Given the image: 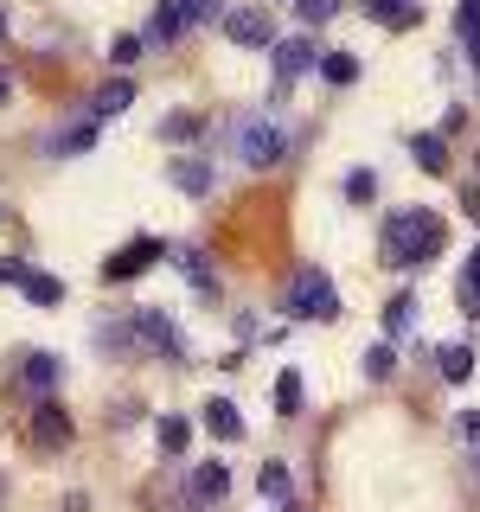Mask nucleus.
<instances>
[{
	"instance_id": "412c9836",
	"label": "nucleus",
	"mask_w": 480,
	"mask_h": 512,
	"mask_svg": "<svg viewBox=\"0 0 480 512\" xmlns=\"http://www.w3.org/2000/svg\"><path fill=\"white\" fill-rule=\"evenodd\" d=\"M455 32H461V45L480 58V0H461L455 7Z\"/></svg>"
},
{
	"instance_id": "ddd939ff",
	"label": "nucleus",
	"mask_w": 480,
	"mask_h": 512,
	"mask_svg": "<svg viewBox=\"0 0 480 512\" xmlns=\"http://www.w3.org/2000/svg\"><path fill=\"white\" fill-rule=\"evenodd\" d=\"M384 333H391V340H410V333H416V295H391V301H384Z\"/></svg>"
},
{
	"instance_id": "9d476101",
	"label": "nucleus",
	"mask_w": 480,
	"mask_h": 512,
	"mask_svg": "<svg viewBox=\"0 0 480 512\" xmlns=\"http://www.w3.org/2000/svg\"><path fill=\"white\" fill-rule=\"evenodd\" d=\"M365 13H372L378 26H391V32H404V26L423 20V7H416V0H365Z\"/></svg>"
},
{
	"instance_id": "20e7f679",
	"label": "nucleus",
	"mask_w": 480,
	"mask_h": 512,
	"mask_svg": "<svg viewBox=\"0 0 480 512\" xmlns=\"http://www.w3.org/2000/svg\"><path fill=\"white\" fill-rule=\"evenodd\" d=\"M224 32H231V45H269V52H276V20H269V7H231L224 13Z\"/></svg>"
},
{
	"instance_id": "c9c22d12",
	"label": "nucleus",
	"mask_w": 480,
	"mask_h": 512,
	"mask_svg": "<svg viewBox=\"0 0 480 512\" xmlns=\"http://www.w3.org/2000/svg\"><path fill=\"white\" fill-rule=\"evenodd\" d=\"M0 512H7V474H0Z\"/></svg>"
},
{
	"instance_id": "cd10ccee",
	"label": "nucleus",
	"mask_w": 480,
	"mask_h": 512,
	"mask_svg": "<svg viewBox=\"0 0 480 512\" xmlns=\"http://www.w3.org/2000/svg\"><path fill=\"white\" fill-rule=\"evenodd\" d=\"M180 269L192 276V288H199V295H218V276H212V269H205V263H199L192 250H180Z\"/></svg>"
},
{
	"instance_id": "c85d7f7f",
	"label": "nucleus",
	"mask_w": 480,
	"mask_h": 512,
	"mask_svg": "<svg viewBox=\"0 0 480 512\" xmlns=\"http://www.w3.org/2000/svg\"><path fill=\"white\" fill-rule=\"evenodd\" d=\"M372 192H378V173H372V167H352V173H346V199H359V205H365Z\"/></svg>"
},
{
	"instance_id": "6ab92c4d",
	"label": "nucleus",
	"mask_w": 480,
	"mask_h": 512,
	"mask_svg": "<svg viewBox=\"0 0 480 512\" xmlns=\"http://www.w3.org/2000/svg\"><path fill=\"white\" fill-rule=\"evenodd\" d=\"M436 359H442V378H448V384H468V378H474V352H468V346H442Z\"/></svg>"
},
{
	"instance_id": "e433bc0d",
	"label": "nucleus",
	"mask_w": 480,
	"mask_h": 512,
	"mask_svg": "<svg viewBox=\"0 0 480 512\" xmlns=\"http://www.w3.org/2000/svg\"><path fill=\"white\" fill-rule=\"evenodd\" d=\"M0 39H7V13H0Z\"/></svg>"
},
{
	"instance_id": "f257e3e1",
	"label": "nucleus",
	"mask_w": 480,
	"mask_h": 512,
	"mask_svg": "<svg viewBox=\"0 0 480 512\" xmlns=\"http://www.w3.org/2000/svg\"><path fill=\"white\" fill-rule=\"evenodd\" d=\"M442 218L429 212V205H404V212H391V224H384L378 250L391 269H423L429 256H442Z\"/></svg>"
},
{
	"instance_id": "9b49d317",
	"label": "nucleus",
	"mask_w": 480,
	"mask_h": 512,
	"mask_svg": "<svg viewBox=\"0 0 480 512\" xmlns=\"http://www.w3.org/2000/svg\"><path fill=\"white\" fill-rule=\"evenodd\" d=\"M205 429H212L218 442H237V436H244V416H237L231 397H212V404H205Z\"/></svg>"
},
{
	"instance_id": "423d86ee",
	"label": "nucleus",
	"mask_w": 480,
	"mask_h": 512,
	"mask_svg": "<svg viewBox=\"0 0 480 512\" xmlns=\"http://www.w3.org/2000/svg\"><path fill=\"white\" fill-rule=\"evenodd\" d=\"M32 442H39V448H64V442H71V416H64L52 397L32 404Z\"/></svg>"
},
{
	"instance_id": "b1692460",
	"label": "nucleus",
	"mask_w": 480,
	"mask_h": 512,
	"mask_svg": "<svg viewBox=\"0 0 480 512\" xmlns=\"http://www.w3.org/2000/svg\"><path fill=\"white\" fill-rule=\"evenodd\" d=\"M320 77H327V84H352V77H359V58H352V52H327V58H320Z\"/></svg>"
},
{
	"instance_id": "6e6552de",
	"label": "nucleus",
	"mask_w": 480,
	"mask_h": 512,
	"mask_svg": "<svg viewBox=\"0 0 480 512\" xmlns=\"http://www.w3.org/2000/svg\"><path fill=\"white\" fill-rule=\"evenodd\" d=\"M180 32H186V7H180V0H160V7L148 13V26H141V39H148V45H173Z\"/></svg>"
},
{
	"instance_id": "39448f33",
	"label": "nucleus",
	"mask_w": 480,
	"mask_h": 512,
	"mask_svg": "<svg viewBox=\"0 0 480 512\" xmlns=\"http://www.w3.org/2000/svg\"><path fill=\"white\" fill-rule=\"evenodd\" d=\"M320 58L327 52H320L314 39H276V77L282 84H295L301 71H320Z\"/></svg>"
},
{
	"instance_id": "aec40b11",
	"label": "nucleus",
	"mask_w": 480,
	"mask_h": 512,
	"mask_svg": "<svg viewBox=\"0 0 480 512\" xmlns=\"http://www.w3.org/2000/svg\"><path fill=\"white\" fill-rule=\"evenodd\" d=\"M410 154H416V167H423V173H442V167H448L442 135H416V141H410Z\"/></svg>"
},
{
	"instance_id": "4c0bfd02",
	"label": "nucleus",
	"mask_w": 480,
	"mask_h": 512,
	"mask_svg": "<svg viewBox=\"0 0 480 512\" xmlns=\"http://www.w3.org/2000/svg\"><path fill=\"white\" fill-rule=\"evenodd\" d=\"M474 474H480V455H474Z\"/></svg>"
},
{
	"instance_id": "f8f14e48",
	"label": "nucleus",
	"mask_w": 480,
	"mask_h": 512,
	"mask_svg": "<svg viewBox=\"0 0 480 512\" xmlns=\"http://www.w3.org/2000/svg\"><path fill=\"white\" fill-rule=\"evenodd\" d=\"M167 173H173V186H180V192H212V167H205L199 154H180Z\"/></svg>"
},
{
	"instance_id": "5701e85b",
	"label": "nucleus",
	"mask_w": 480,
	"mask_h": 512,
	"mask_svg": "<svg viewBox=\"0 0 480 512\" xmlns=\"http://www.w3.org/2000/svg\"><path fill=\"white\" fill-rule=\"evenodd\" d=\"M154 436H160L167 455H186V436H192V429L180 423V416H154Z\"/></svg>"
},
{
	"instance_id": "f704fd0d",
	"label": "nucleus",
	"mask_w": 480,
	"mask_h": 512,
	"mask_svg": "<svg viewBox=\"0 0 480 512\" xmlns=\"http://www.w3.org/2000/svg\"><path fill=\"white\" fill-rule=\"evenodd\" d=\"M7 96H13V77H7V64H0V103H7Z\"/></svg>"
},
{
	"instance_id": "a878e982",
	"label": "nucleus",
	"mask_w": 480,
	"mask_h": 512,
	"mask_svg": "<svg viewBox=\"0 0 480 512\" xmlns=\"http://www.w3.org/2000/svg\"><path fill=\"white\" fill-rule=\"evenodd\" d=\"M461 308H480V244L468 250V269H461Z\"/></svg>"
},
{
	"instance_id": "72a5a7b5",
	"label": "nucleus",
	"mask_w": 480,
	"mask_h": 512,
	"mask_svg": "<svg viewBox=\"0 0 480 512\" xmlns=\"http://www.w3.org/2000/svg\"><path fill=\"white\" fill-rule=\"evenodd\" d=\"M455 429H461L468 442H480V416H468V410H461V423H455Z\"/></svg>"
},
{
	"instance_id": "473e14b6",
	"label": "nucleus",
	"mask_w": 480,
	"mask_h": 512,
	"mask_svg": "<svg viewBox=\"0 0 480 512\" xmlns=\"http://www.w3.org/2000/svg\"><path fill=\"white\" fill-rule=\"evenodd\" d=\"M26 276H32V269L20 263V256H7V263H0V282H26Z\"/></svg>"
},
{
	"instance_id": "bb28decb",
	"label": "nucleus",
	"mask_w": 480,
	"mask_h": 512,
	"mask_svg": "<svg viewBox=\"0 0 480 512\" xmlns=\"http://www.w3.org/2000/svg\"><path fill=\"white\" fill-rule=\"evenodd\" d=\"M391 372H397L391 340H384V346H365V378H391Z\"/></svg>"
},
{
	"instance_id": "f03ea898",
	"label": "nucleus",
	"mask_w": 480,
	"mask_h": 512,
	"mask_svg": "<svg viewBox=\"0 0 480 512\" xmlns=\"http://www.w3.org/2000/svg\"><path fill=\"white\" fill-rule=\"evenodd\" d=\"M282 308L295 314V320H340V295H333V282L320 276V269H295V276H288Z\"/></svg>"
},
{
	"instance_id": "393cba45",
	"label": "nucleus",
	"mask_w": 480,
	"mask_h": 512,
	"mask_svg": "<svg viewBox=\"0 0 480 512\" xmlns=\"http://www.w3.org/2000/svg\"><path fill=\"white\" fill-rule=\"evenodd\" d=\"M276 410H282V416H295V410H301V372H295V365H288V372L276 378Z\"/></svg>"
},
{
	"instance_id": "2eb2a0df",
	"label": "nucleus",
	"mask_w": 480,
	"mask_h": 512,
	"mask_svg": "<svg viewBox=\"0 0 480 512\" xmlns=\"http://www.w3.org/2000/svg\"><path fill=\"white\" fill-rule=\"evenodd\" d=\"M128 103H135V84H128V77H116V84H103V90L90 96V109H96V116H122Z\"/></svg>"
},
{
	"instance_id": "4468645a",
	"label": "nucleus",
	"mask_w": 480,
	"mask_h": 512,
	"mask_svg": "<svg viewBox=\"0 0 480 512\" xmlns=\"http://www.w3.org/2000/svg\"><path fill=\"white\" fill-rule=\"evenodd\" d=\"M231 493V474H224V461H205L199 474H192V500H224Z\"/></svg>"
},
{
	"instance_id": "7c9ffc66",
	"label": "nucleus",
	"mask_w": 480,
	"mask_h": 512,
	"mask_svg": "<svg viewBox=\"0 0 480 512\" xmlns=\"http://www.w3.org/2000/svg\"><path fill=\"white\" fill-rule=\"evenodd\" d=\"M295 13L308 26H320V20H333V13H340V0H295Z\"/></svg>"
},
{
	"instance_id": "7ed1b4c3",
	"label": "nucleus",
	"mask_w": 480,
	"mask_h": 512,
	"mask_svg": "<svg viewBox=\"0 0 480 512\" xmlns=\"http://www.w3.org/2000/svg\"><path fill=\"white\" fill-rule=\"evenodd\" d=\"M237 154H244L250 167H276V160L288 154V141H282V128H276V122L244 116V122H237Z\"/></svg>"
},
{
	"instance_id": "a211bd4d",
	"label": "nucleus",
	"mask_w": 480,
	"mask_h": 512,
	"mask_svg": "<svg viewBox=\"0 0 480 512\" xmlns=\"http://www.w3.org/2000/svg\"><path fill=\"white\" fill-rule=\"evenodd\" d=\"M20 288H26V301H32V308H52V301H64V282H58V276H45V269H32V276H26Z\"/></svg>"
},
{
	"instance_id": "4be33fe9",
	"label": "nucleus",
	"mask_w": 480,
	"mask_h": 512,
	"mask_svg": "<svg viewBox=\"0 0 480 512\" xmlns=\"http://www.w3.org/2000/svg\"><path fill=\"white\" fill-rule=\"evenodd\" d=\"M256 493L288 506V468H282V461H263V474H256Z\"/></svg>"
},
{
	"instance_id": "1a4fd4ad",
	"label": "nucleus",
	"mask_w": 480,
	"mask_h": 512,
	"mask_svg": "<svg viewBox=\"0 0 480 512\" xmlns=\"http://www.w3.org/2000/svg\"><path fill=\"white\" fill-rule=\"evenodd\" d=\"M135 333L148 346H160V352H180V333H173V320L160 314V308H135Z\"/></svg>"
},
{
	"instance_id": "c756f323",
	"label": "nucleus",
	"mask_w": 480,
	"mask_h": 512,
	"mask_svg": "<svg viewBox=\"0 0 480 512\" xmlns=\"http://www.w3.org/2000/svg\"><path fill=\"white\" fill-rule=\"evenodd\" d=\"M141 52H148V39H141V32H122V39L109 45V58H116V64H135Z\"/></svg>"
},
{
	"instance_id": "0eeeda50",
	"label": "nucleus",
	"mask_w": 480,
	"mask_h": 512,
	"mask_svg": "<svg viewBox=\"0 0 480 512\" xmlns=\"http://www.w3.org/2000/svg\"><path fill=\"white\" fill-rule=\"evenodd\" d=\"M154 256H167V250H160L154 237H135V244H128V250H116V256H109V263H103V276H109V282H128V276H141V269H148Z\"/></svg>"
},
{
	"instance_id": "dca6fc26",
	"label": "nucleus",
	"mask_w": 480,
	"mask_h": 512,
	"mask_svg": "<svg viewBox=\"0 0 480 512\" xmlns=\"http://www.w3.org/2000/svg\"><path fill=\"white\" fill-rule=\"evenodd\" d=\"M96 141V122H77V128H58V135H45V154H84Z\"/></svg>"
},
{
	"instance_id": "2f4dec72",
	"label": "nucleus",
	"mask_w": 480,
	"mask_h": 512,
	"mask_svg": "<svg viewBox=\"0 0 480 512\" xmlns=\"http://www.w3.org/2000/svg\"><path fill=\"white\" fill-rule=\"evenodd\" d=\"M186 7V26H199V20H224V0H180Z\"/></svg>"
},
{
	"instance_id": "f3484780",
	"label": "nucleus",
	"mask_w": 480,
	"mask_h": 512,
	"mask_svg": "<svg viewBox=\"0 0 480 512\" xmlns=\"http://www.w3.org/2000/svg\"><path fill=\"white\" fill-rule=\"evenodd\" d=\"M58 372H64V365L52 359V352H26V384H32V391H52V384H58Z\"/></svg>"
}]
</instances>
